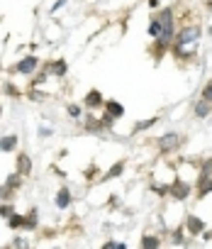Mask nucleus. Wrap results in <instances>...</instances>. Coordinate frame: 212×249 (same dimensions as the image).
Returning <instances> with one entry per match:
<instances>
[{
	"label": "nucleus",
	"instance_id": "obj_1",
	"mask_svg": "<svg viewBox=\"0 0 212 249\" xmlns=\"http://www.w3.org/2000/svg\"><path fill=\"white\" fill-rule=\"evenodd\" d=\"M202 37V25L200 22H185L178 27L176 32V39H173V47H185V44H197Z\"/></svg>",
	"mask_w": 212,
	"mask_h": 249
},
{
	"label": "nucleus",
	"instance_id": "obj_2",
	"mask_svg": "<svg viewBox=\"0 0 212 249\" xmlns=\"http://www.w3.org/2000/svg\"><path fill=\"white\" fill-rule=\"evenodd\" d=\"M42 59L37 56V54H25L22 59H17L10 69H8V73H13V76H34L39 69H42Z\"/></svg>",
	"mask_w": 212,
	"mask_h": 249
},
{
	"label": "nucleus",
	"instance_id": "obj_3",
	"mask_svg": "<svg viewBox=\"0 0 212 249\" xmlns=\"http://www.w3.org/2000/svg\"><path fill=\"white\" fill-rule=\"evenodd\" d=\"M193 193H195V186H193L190 181L180 178V176H176V178L168 183V198L176 200V203H185Z\"/></svg>",
	"mask_w": 212,
	"mask_h": 249
},
{
	"label": "nucleus",
	"instance_id": "obj_4",
	"mask_svg": "<svg viewBox=\"0 0 212 249\" xmlns=\"http://www.w3.org/2000/svg\"><path fill=\"white\" fill-rule=\"evenodd\" d=\"M180 144H183V135H180V132H166V135H161V137L156 140V149H159V154H163V157L176 154V152L180 149Z\"/></svg>",
	"mask_w": 212,
	"mask_h": 249
},
{
	"label": "nucleus",
	"instance_id": "obj_5",
	"mask_svg": "<svg viewBox=\"0 0 212 249\" xmlns=\"http://www.w3.org/2000/svg\"><path fill=\"white\" fill-rule=\"evenodd\" d=\"M183 227H185V232H188V237H200L205 230H207V222L200 217V215H195V213H185V217H183Z\"/></svg>",
	"mask_w": 212,
	"mask_h": 249
},
{
	"label": "nucleus",
	"instance_id": "obj_6",
	"mask_svg": "<svg viewBox=\"0 0 212 249\" xmlns=\"http://www.w3.org/2000/svg\"><path fill=\"white\" fill-rule=\"evenodd\" d=\"M42 69H44L51 78H66V76H68V61H66L64 56L51 59V61H44Z\"/></svg>",
	"mask_w": 212,
	"mask_h": 249
},
{
	"label": "nucleus",
	"instance_id": "obj_7",
	"mask_svg": "<svg viewBox=\"0 0 212 249\" xmlns=\"http://www.w3.org/2000/svg\"><path fill=\"white\" fill-rule=\"evenodd\" d=\"M83 107L88 110V112H95V110H102V105H105V95H102V90L100 88H90L85 95H83Z\"/></svg>",
	"mask_w": 212,
	"mask_h": 249
},
{
	"label": "nucleus",
	"instance_id": "obj_8",
	"mask_svg": "<svg viewBox=\"0 0 212 249\" xmlns=\"http://www.w3.org/2000/svg\"><path fill=\"white\" fill-rule=\"evenodd\" d=\"M195 198L197 200H205L210 193H212V174H205V171H197V178H195Z\"/></svg>",
	"mask_w": 212,
	"mask_h": 249
},
{
	"label": "nucleus",
	"instance_id": "obj_9",
	"mask_svg": "<svg viewBox=\"0 0 212 249\" xmlns=\"http://www.w3.org/2000/svg\"><path fill=\"white\" fill-rule=\"evenodd\" d=\"M32 169H34L32 157H30L27 152H17V154H15V171L27 178V176H32Z\"/></svg>",
	"mask_w": 212,
	"mask_h": 249
},
{
	"label": "nucleus",
	"instance_id": "obj_10",
	"mask_svg": "<svg viewBox=\"0 0 212 249\" xmlns=\"http://www.w3.org/2000/svg\"><path fill=\"white\" fill-rule=\"evenodd\" d=\"M71 203H73V193H71V186H59V191H56V196H54V205H56V210H68L71 208Z\"/></svg>",
	"mask_w": 212,
	"mask_h": 249
},
{
	"label": "nucleus",
	"instance_id": "obj_11",
	"mask_svg": "<svg viewBox=\"0 0 212 249\" xmlns=\"http://www.w3.org/2000/svg\"><path fill=\"white\" fill-rule=\"evenodd\" d=\"M17 147H20V135L17 132H10V135L0 137V152L3 154H17Z\"/></svg>",
	"mask_w": 212,
	"mask_h": 249
},
{
	"label": "nucleus",
	"instance_id": "obj_12",
	"mask_svg": "<svg viewBox=\"0 0 212 249\" xmlns=\"http://www.w3.org/2000/svg\"><path fill=\"white\" fill-rule=\"evenodd\" d=\"M83 130H85L88 135H102V132H108V130L102 127L100 117H95V112H88V115H85V120H83Z\"/></svg>",
	"mask_w": 212,
	"mask_h": 249
},
{
	"label": "nucleus",
	"instance_id": "obj_13",
	"mask_svg": "<svg viewBox=\"0 0 212 249\" xmlns=\"http://www.w3.org/2000/svg\"><path fill=\"white\" fill-rule=\"evenodd\" d=\"M168 239H171V244H173V247H185V244L190 242V237H188V232H185V227H183V222H178V225H173V230H171V234H168Z\"/></svg>",
	"mask_w": 212,
	"mask_h": 249
},
{
	"label": "nucleus",
	"instance_id": "obj_14",
	"mask_svg": "<svg viewBox=\"0 0 212 249\" xmlns=\"http://www.w3.org/2000/svg\"><path fill=\"white\" fill-rule=\"evenodd\" d=\"M161 244H163V239L156 232H144L139 239V249H161Z\"/></svg>",
	"mask_w": 212,
	"mask_h": 249
},
{
	"label": "nucleus",
	"instance_id": "obj_15",
	"mask_svg": "<svg viewBox=\"0 0 212 249\" xmlns=\"http://www.w3.org/2000/svg\"><path fill=\"white\" fill-rule=\"evenodd\" d=\"M102 110H105V112H110L115 120H122V117H125V105H122L120 100H115V98H105Z\"/></svg>",
	"mask_w": 212,
	"mask_h": 249
},
{
	"label": "nucleus",
	"instance_id": "obj_16",
	"mask_svg": "<svg viewBox=\"0 0 212 249\" xmlns=\"http://www.w3.org/2000/svg\"><path fill=\"white\" fill-rule=\"evenodd\" d=\"M125 169H127V161L125 159H120V161H115L108 171H105V176L100 178V183H108V181H113V178H120L122 174H125Z\"/></svg>",
	"mask_w": 212,
	"mask_h": 249
},
{
	"label": "nucleus",
	"instance_id": "obj_17",
	"mask_svg": "<svg viewBox=\"0 0 212 249\" xmlns=\"http://www.w3.org/2000/svg\"><path fill=\"white\" fill-rule=\"evenodd\" d=\"M212 115V105L207 103V100H193V117H197V120H207Z\"/></svg>",
	"mask_w": 212,
	"mask_h": 249
},
{
	"label": "nucleus",
	"instance_id": "obj_18",
	"mask_svg": "<svg viewBox=\"0 0 212 249\" xmlns=\"http://www.w3.org/2000/svg\"><path fill=\"white\" fill-rule=\"evenodd\" d=\"M25 232H37L39 230V210L32 205L30 208V213H25V227H22Z\"/></svg>",
	"mask_w": 212,
	"mask_h": 249
},
{
	"label": "nucleus",
	"instance_id": "obj_19",
	"mask_svg": "<svg viewBox=\"0 0 212 249\" xmlns=\"http://www.w3.org/2000/svg\"><path fill=\"white\" fill-rule=\"evenodd\" d=\"M161 122V115H154V117H147V120H142V122H137L134 127H132V135H142V132H147V130H151V127H156V124Z\"/></svg>",
	"mask_w": 212,
	"mask_h": 249
},
{
	"label": "nucleus",
	"instance_id": "obj_20",
	"mask_svg": "<svg viewBox=\"0 0 212 249\" xmlns=\"http://www.w3.org/2000/svg\"><path fill=\"white\" fill-rule=\"evenodd\" d=\"M3 183H5L10 191H15V193H17V191L25 186V176H20L17 171H10V174L5 176V181H3Z\"/></svg>",
	"mask_w": 212,
	"mask_h": 249
},
{
	"label": "nucleus",
	"instance_id": "obj_21",
	"mask_svg": "<svg viewBox=\"0 0 212 249\" xmlns=\"http://www.w3.org/2000/svg\"><path fill=\"white\" fill-rule=\"evenodd\" d=\"M161 32H163V25H161L159 15H156V13H151V18H149V27H147V35H149L151 39H156Z\"/></svg>",
	"mask_w": 212,
	"mask_h": 249
},
{
	"label": "nucleus",
	"instance_id": "obj_22",
	"mask_svg": "<svg viewBox=\"0 0 212 249\" xmlns=\"http://www.w3.org/2000/svg\"><path fill=\"white\" fill-rule=\"evenodd\" d=\"M5 225H8V230L20 232V230L25 227V213H15V215H10V217L5 220Z\"/></svg>",
	"mask_w": 212,
	"mask_h": 249
},
{
	"label": "nucleus",
	"instance_id": "obj_23",
	"mask_svg": "<svg viewBox=\"0 0 212 249\" xmlns=\"http://www.w3.org/2000/svg\"><path fill=\"white\" fill-rule=\"evenodd\" d=\"M66 115H68L71 120H81V117L85 115L83 103H66Z\"/></svg>",
	"mask_w": 212,
	"mask_h": 249
},
{
	"label": "nucleus",
	"instance_id": "obj_24",
	"mask_svg": "<svg viewBox=\"0 0 212 249\" xmlns=\"http://www.w3.org/2000/svg\"><path fill=\"white\" fill-rule=\"evenodd\" d=\"M49 78H51V76H49V73H47L44 69H39V71L34 73V78L30 81V88H42V86H44V83H47Z\"/></svg>",
	"mask_w": 212,
	"mask_h": 249
},
{
	"label": "nucleus",
	"instance_id": "obj_25",
	"mask_svg": "<svg viewBox=\"0 0 212 249\" xmlns=\"http://www.w3.org/2000/svg\"><path fill=\"white\" fill-rule=\"evenodd\" d=\"M3 93H5L8 98H22V90H20L13 81H5V83H3Z\"/></svg>",
	"mask_w": 212,
	"mask_h": 249
},
{
	"label": "nucleus",
	"instance_id": "obj_26",
	"mask_svg": "<svg viewBox=\"0 0 212 249\" xmlns=\"http://www.w3.org/2000/svg\"><path fill=\"white\" fill-rule=\"evenodd\" d=\"M10 247H13V249H32L30 239H27V237H22V234H15V237H13V242H10Z\"/></svg>",
	"mask_w": 212,
	"mask_h": 249
},
{
	"label": "nucleus",
	"instance_id": "obj_27",
	"mask_svg": "<svg viewBox=\"0 0 212 249\" xmlns=\"http://www.w3.org/2000/svg\"><path fill=\"white\" fill-rule=\"evenodd\" d=\"M15 213H17V205L15 203H0V217H3V220H8Z\"/></svg>",
	"mask_w": 212,
	"mask_h": 249
},
{
	"label": "nucleus",
	"instance_id": "obj_28",
	"mask_svg": "<svg viewBox=\"0 0 212 249\" xmlns=\"http://www.w3.org/2000/svg\"><path fill=\"white\" fill-rule=\"evenodd\" d=\"M100 122H102V127H105V130H113L117 120H115V117H113L110 112H105V110H100Z\"/></svg>",
	"mask_w": 212,
	"mask_h": 249
},
{
	"label": "nucleus",
	"instance_id": "obj_29",
	"mask_svg": "<svg viewBox=\"0 0 212 249\" xmlns=\"http://www.w3.org/2000/svg\"><path fill=\"white\" fill-rule=\"evenodd\" d=\"M15 198V191H10L5 183H0V203H13Z\"/></svg>",
	"mask_w": 212,
	"mask_h": 249
},
{
	"label": "nucleus",
	"instance_id": "obj_30",
	"mask_svg": "<svg viewBox=\"0 0 212 249\" xmlns=\"http://www.w3.org/2000/svg\"><path fill=\"white\" fill-rule=\"evenodd\" d=\"M149 191H151V193H156L159 198H166V196H168V183H151V186H149Z\"/></svg>",
	"mask_w": 212,
	"mask_h": 249
},
{
	"label": "nucleus",
	"instance_id": "obj_31",
	"mask_svg": "<svg viewBox=\"0 0 212 249\" xmlns=\"http://www.w3.org/2000/svg\"><path fill=\"white\" fill-rule=\"evenodd\" d=\"M200 98H202V100H207V103L212 105V81H207V83L202 86V90H200Z\"/></svg>",
	"mask_w": 212,
	"mask_h": 249
},
{
	"label": "nucleus",
	"instance_id": "obj_32",
	"mask_svg": "<svg viewBox=\"0 0 212 249\" xmlns=\"http://www.w3.org/2000/svg\"><path fill=\"white\" fill-rule=\"evenodd\" d=\"M197 171H205V174H212V157H207V159H202V161L197 164Z\"/></svg>",
	"mask_w": 212,
	"mask_h": 249
},
{
	"label": "nucleus",
	"instance_id": "obj_33",
	"mask_svg": "<svg viewBox=\"0 0 212 249\" xmlns=\"http://www.w3.org/2000/svg\"><path fill=\"white\" fill-rule=\"evenodd\" d=\"M147 8H149L151 13H156V10H161V0H147Z\"/></svg>",
	"mask_w": 212,
	"mask_h": 249
},
{
	"label": "nucleus",
	"instance_id": "obj_34",
	"mask_svg": "<svg viewBox=\"0 0 212 249\" xmlns=\"http://www.w3.org/2000/svg\"><path fill=\"white\" fill-rule=\"evenodd\" d=\"M37 135H39V137H51L54 130H51V127H37Z\"/></svg>",
	"mask_w": 212,
	"mask_h": 249
},
{
	"label": "nucleus",
	"instance_id": "obj_35",
	"mask_svg": "<svg viewBox=\"0 0 212 249\" xmlns=\"http://www.w3.org/2000/svg\"><path fill=\"white\" fill-rule=\"evenodd\" d=\"M108 205H110V208H120V196H117V193H113V196L108 198Z\"/></svg>",
	"mask_w": 212,
	"mask_h": 249
},
{
	"label": "nucleus",
	"instance_id": "obj_36",
	"mask_svg": "<svg viewBox=\"0 0 212 249\" xmlns=\"http://www.w3.org/2000/svg\"><path fill=\"white\" fill-rule=\"evenodd\" d=\"M100 249H117V242H115V239H105V242L100 244Z\"/></svg>",
	"mask_w": 212,
	"mask_h": 249
},
{
	"label": "nucleus",
	"instance_id": "obj_37",
	"mask_svg": "<svg viewBox=\"0 0 212 249\" xmlns=\"http://www.w3.org/2000/svg\"><path fill=\"white\" fill-rule=\"evenodd\" d=\"M64 5H66V0H56V3L51 5V13H56V10H61Z\"/></svg>",
	"mask_w": 212,
	"mask_h": 249
},
{
	"label": "nucleus",
	"instance_id": "obj_38",
	"mask_svg": "<svg viewBox=\"0 0 212 249\" xmlns=\"http://www.w3.org/2000/svg\"><path fill=\"white\" fill-rule=\"evenodd\" d=\"M200 237H202V239H205V242H210V239H212V230H205V232H202V234H200Z\"/></svg>",
	"mask_w": 212,
	"mask_h": 249
},
{
	"label": "nucleus",
	"instance_id": "obj_39",
	"mask_svg": "<svg viewBox=\"0 0 212 249\" xmlns=\"http://www.w3.org/2000/svg\"><path fill=\"white\" fill-rule=\"evenodd\" d=\"M205 8H207V10L212 13V0H205Z\"/></svg>",
	"mask_w": 212,
	"mask_h": 249
},
{
	"label": "nucleus",
	"instance_id": "obj_40",
	"mask_svg": "<svg viewBox=\"0 0 212 249\" xmlns=\"http://www.w3.org/2000/svg\"><path fill=\"white\" fill-rule=\"evenodd\" d=\"M117 249H130V247H127L125 242H117Z\"/></svg>",
	"mask_w": 212,
	"mask_h": 249
},
{
	"label": "nucleus",
	"instance_id": "obj_41",
	"mask_svg": "<svg viewBox=\"0 0 212 249\" xmlns=\"http://www.w3.org/2000/svg\"><path fill=\"white\" fill-rule=\"evenodd\" d=\"M207 35H210V39H212V25H210V27H207Z\"/></svg>",
	"mask_w": 212,
	"mask_h": 249
},
{
	"label": "nucleus",
	"instance_id": "obj_42",
	"mask_svg": "<svg viewBox=\"0 0 212 249\" xmlns=\"http://www.w3.org/2000/svg\"><path fill=\"white\" fill-rule=\"evenodd\" d=\"M3 112H5V107H3V105H0V117H3Z\"/></svg>",
	"mask_w": 212,
	"mask_h": 249
},
{
	"label": "nucleus",
	"instance_id": "obj_43",
	"mask_svg": "<svg viewBox=\"0 0 212 249\" xmlns=\"http://www.w3.org/2000/svg\"><path fill=\"white\" fill-rule=\"evenodd\" d=\"M0 249H13V247H0Z\"/></svg>",
	"mask_w": 212,
	"mask_h": 249
},
{
	"label": "nucleus",
	"instance_id": "obj_44",
	"mask_svg": "<svg viewBox=\"0 0 212 249\" xmlns=\"http://www.w3.org/2000/svg\"><path fill=\"white\" fill-rule=\"evenodd\" d=\"M51 249H61V247H51Z\"/></svg>",
	"mask_w": 212,
	"mask_h": 249
}]
</instances>
